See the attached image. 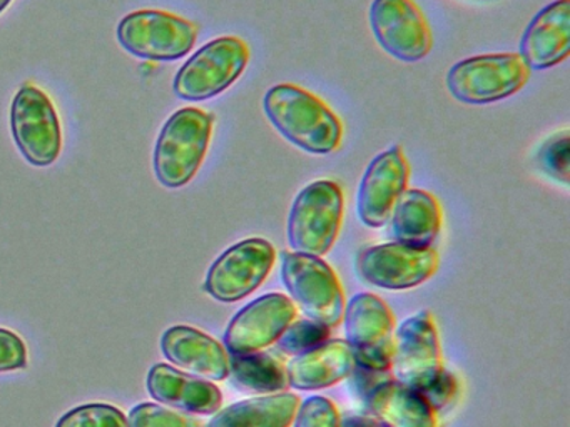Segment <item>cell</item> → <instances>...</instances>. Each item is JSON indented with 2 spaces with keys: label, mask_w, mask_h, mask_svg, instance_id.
I'll return each instance as SVG.
<instances>
[{
  "label": "cell",
  "mask_w": 570,
  "mask_h": 427,
  "mask_svg": "<svg viewBox=\"0 0 570 427\" xmlns=\"http://www.w3.org/2000/svg\"><path fill=\"white\" fill-rule=\"evenodd\" d=\"M263 110L272 126L305 152L326 156L342 146V120L328 103L303 87L295 83L269 87Z\"/></svg>",
  "instance_id": "cell-1"
},
{
  "label": "cell",
  "mask_w": 570,
  "mask_h": 427,
  "mask_svg": "<svg viewBox=\"0 0 570 427\" xmlns=\"http://www.w3.org/2000/svg\"><path fill=\"white\" fill-rule=\"evenodd\" d=\"M345 197L338 182L320 179L299 190L288 214L286 237L293 252L323 257L342 229Z\"/></svg>",
  "instance_id": "cell-2"
},
{
  "label": "cell",
  "mask_w": 570,
  "mask_h": 427,
  "mask_svg": "<svg viewBox=\"0 0 570 427\" xmlns=\"http://www.w3.org/2000/svg\"><path fill=\"white\" fill-rule=\"evenodd\" d=\"M215 116L186 107L169 117L155 147V173L169 189L186 186L198 173L209 142Z\"/></svg>",
  "instance_id": "cell-3"
},
{
  "label": "cell",
  "mask_w": 570,
  "mask_h": 427,
  "mask_svg": "<svg viewBox=\"0 0 570 427\" xmlns=\"http://www.w3.org/2000/svg\"><path fill=\"white\" fill-rule=\"evenodd\" d=\"M530 70L517 52L482 53L453 63L446 89L466 106H487L509 99L523 89Z\"/></svg>",
  "instance_id": "cell-4"
},
{
  "label": "cell",
  "mask_w": 570,
  "mask_h": 427,
  "mask_svg": "<svg viewBox=\"0 0 570 427\" xmlns=\"http://www.w3.org/2000/svg\"><path fill=\"white\" fill-rule=\"evenodd\" d=\"M282 280L293 304L313 322L340 326L345 314V292L338 276L322 257L283 252Z\"/></svg>",
  "instance_id": "cell-5"
},
{
  "label": "cell",
  "mask_w": 570,
  "mask_h": 427,
  "mask_svg": "<svg viewBox=\"0 0 570 427\" xmlns=\"http://www.w3.org/2000/svg\"><path fill=\"white\" fill-rule=\"evenodd\" d=\"M252 50L245 40L235 36L218 37L193 53L175 77L179 99L199 100L219 96L245 72Z\"/></svg>",
  "instance_id": "cell-6"
},
{
  "label": "cell",
  "mask_w": 570,
  "mask_h": 427,
  "mask_svg": "<svg viewBox=\"0 0 570 427\" xmlns=\"http://www.w3.org/2000/svg\"><path fill=\"white\" fill-rule=\"evenodd\" d=\"M118 39L129 53L141 59L176 60L191 52L198 26L163 10H138L119 22Z\"/></svg>",
  "instance_id": "cell-7"
},
{
  "label": "cell",
  "mask_w": 570,
  "mask_h": 427,
  "mask_svg": "<svg viewBox=\"0 0 570 427\" xmlns=\"http://www.w3.org/2000/svg\"><path fill=\"white\" fill-rule=\"evenodd\" d=\"M11 126L19 150L32 166H51L61 156V122L48 93L39 87L26 83L16 93Z\"/></svg>",
  "instance_id": "cell-8"
},
{
  "label": "cell",
  "mask_w": 570,
  "mask_h": 427,
  "mask_svg": "<svg viewBox=\"0 0 570 427\" xmlns=\"http://www.w3.org/2000/svg\"><path fill=\"white\" fill-rule=\"evenodd\" d=\"M443 369L442 342L435 319L429 310H420L396 329L390 374L403 386L422 390Z\"/></svg>",
  "instance_id": "cell-9"
},
{
  "label": "cell",
  "mask_w": 570,
  "mask_h": 427,
  "mask_svg": "<svg viewBox=\"0 0 570 427\" xmlns=\"http://www.w3.org/2000/svg\"><path fill=\"white\" fill-rule=\"evenodd\" d=\"M276 250L262 237L242 240L226 249L206 274L205 290L219 302H236L255 292L272 272Z\"/></svg>",
  "instance_id": "cell-10"
},
{
  "label": "cell",
  "mask_w": 570,
  "mask_h": 427,
  "mask_svg": "<svg viewBox=\"0 0 570 427\" xmlns=\"http://www.w3.org/2000/svg\"><path fill=\"white\" fill-rule=\"evenodd\" d=\"M440 266L439 250L433 246L386 242L360 250L356 269L366 282L390 290H405L426 282Z\"/></svg>",
  "instance_id": "cell-11"
},
{
  "label": "cell",
  "mask_w": 570,
  "mask_h": 427,
  "mask_svg": "<svg viewBox=\"0 0 570 427\" xmlns=\"http://www.w3.org/2000/svg\"><path fill=\"white\" fill-rule=\"evenodd\" d=\"M346 342L355 363L373 370H390L395 339V317L375 294H356L343 314Z\"/></svg>",
  "instance_id": "cell-12"
},
{
  "label": "cell",
  "mask_w": 570,
  "mask_h": 427,
  "mask_svg": "<svg viewBox=\"0 0 570 427\" xmlns=\"http://www.w3.org/2000/svg\"><path fill=\"white\" fill-rule=\"evenodd\" d=\"M368 19L376 42L393 59L419 62L432 52V27L415 0H373Z\"/></svg>",
  "instance_id": "cell-13"
},
{
  "label": "cell",
  "mask_w": 570,
  "mask_h": 427,
  "mask_svg": "<svg viewBox=\"0 0 570 427\" xmlns=\"http://www.w3.org/2000/svg\"><path fill=\"white\" fill-rule=\"evenodd\" d=\"M298 316L285 294L269 292L243 307L226 327L225 347L232 356L262 352L292 326Z\"/></svg>",
  "instance_id": "cell-14"
},
{
  "label": "cell",
  "mask_w": 570,
  "mask_h": 427,
  "mask_svg": "<svg viewBox=\"0 0 570 427\" xmlns=\"http://www.w3.org/2000/svg\"><path fill=\"white\" fill-rule=\"evenodd\" d=\"M409 180L410 163L402 146H392L373 157L356 193L360 220L372 229L385 226L400 197L409 189Z\"/></svg>",
  "instance_id": "cell-15"
},
{
  "label": "cell",
  "mask_w": 570,
  "mask_h": 427,
  "mask_svg": "<svg viewBox=\"0 0 570 427\" xmlns=\"http://www.w3.org/2000/svg\"><path fill=\"white\" fill-rule=\"evenodd\" d=\"M570 53V0L540 9L523 30L519 56L529 70L559 66Z\"/></svg>",
  "instance_id": "cell-16"
},
{
  "label": "cell",
  "mask_w": 570,
  "mask_h": 427,
  "mask_svg": "<svg viewBox=\"0 0 570 427\" xmlns=\"http://www.w3.org/2000/svg\"><path fill=\"white\" fill-rule=\"evenodd\" d=\"M161 349L166 359L196 377L206 380H225L229 377L226 347L195 327H169L163 334Z\"/></svg>",
  "instance_id": "cell-17"
},
{
  "label": "cell",
  "mask_w": 570,
  "mask_h": 427,
  "mask_svg": "<svg viewBox=\"0 0 570 427\" xmlns=\"http://www.w3.org/2000/svg\"><path fill=\"white\" fill-rule=\"evenodd\" d=\"M355 364L346 340L328 339L289 360L286 366L288 386L298 390L325 389L350 377Z\"/></svg>",
  "instance_id": "cell-18"
},
{
  "label": "cell",
  "mask_w": 570,
  "mask_h": 427,
  "mask_svg": "<svg viewBox=\"0 0 570 427\" xmlns=\"http://www.w3.org/2000/svg\"><path fill=\"white\" fill-rule=\"evenodd\" d=\"M153 399L188 414H216L223 406V394L212 380L189 376L168 364H156L148 374Z\"/></svg>",
  "instance_id": "cell-19"
},
{
  "label": "cell",
  "mask_w": 570,
  "mask_h": 427,
  "mask_svg": "<svg viewBox=\"0 0 570 427\" xmlns=\"http://www.w3.org/2000/svg\"><path fill=\"white\" fill-rule=\"evenodd\" d=\"M365 404L382 427H439L436 413L422 393L392 377L373 387Z\"/></svg>",
  "instance_id": "cell-20"
},
{
  "label": "cell",
  "mask_w": 570,
  "mask_h": 427,
  "mask_svg": "<svg viewBox=\"0 0 570 427\" xmlns=\"http://www.w3.org/2000/svg\"><path fill=\"white\" fill-rule=\"evenodd\" d=\"M442 226V206L426 190L406 189L392 212V237L396 242L432 246Z\"/></svg>",
  "instance_id": "cell-21"
},
{
  "label": "cell",
  "mask_w": 570,
  "mask_h": 427,
  "mask_svg": "<svg viewBox=\"0 0 570 427\" xmlns=\"http://www.w3.org/2000/svg\"><path fill=\"white\" fill-rule=\"evenodd\" d=\"M298 407L296 394H266L218 410L206 427H289Z\"/></svg>",
  "instance_id": "cell-22"
},
{
  "label": "cell",
  "mask_w": 570,
  "mask_h": 427,
  "mask_svg": "<svg viewBox=\"0 0 570 427\" xmlns=\"http://www.w3.org/2000/svg\"><path fill=\"white\" fill-rule=\"evenodd\" d=\"M229 376L235 384L252 393L276 394L288 386L285 364L265 350L229 356Z\"/></svg>",
  "instance_id": "cell-23"
},
{
  "label": "cell",
  "mask_w": 570,
  "mask_h": 427,
  "mask_svg": "<svg viewBox=\"0 0 570 427\" xmlns=\"http://www.w3.org/2000/svg\"><path fill=\"white\" fill-rule=\"evenodd\" d=\"M535 163L547 177L569 186L570 182V130L550 133L535 153Z\"/></svg>",
  "instance_id": "cell-24"
},
{
  "label": "cell",
  "mask_w": 570,
  "mask_h": 427,
  "mask_svg": "<svg viewBox=\"0 0 570 427\" xmlns=\"http://www.w3.org/2000/svg\"><path fill=\"white\" fill-rule=\"evenodd\" d=\"M56 427H129L128 417L109 404H86L69 410Z\"/></svg>",
  "instance_id": "cell-25"
},
{
  "label": "cell",
  "mask_w": 570,
  "mask_h": 427,
  "mask_svg": "<svg viewBox=\"0 0 570 427\" xmlns=\"http://www.w3.org/2000/svg\"><path fill=\"white\" fill-rule=\"evenodd\" d=\"M129 427H203L196 417L175 413L155 403L132 407L128 416Z\"/></svg>",
  "instance_id": "cell-26"
},
{
  "label": "cell",
  "mask_w": 570,
  "mask_h": 427,
  "mask_svg": "<svg viewBox=\"0 0 570 427\" xmlns=\"http://www.w3.org/2000/svg\"><path fill=\"white\" fill-rule=\"evenodd\" d=\"M330 327L322 324L313 322V320H295L288 329L285 330L278 339V347L282 352L296 354L305 352L318 344L330 339Z\"/></svg>",
  "instance_id": "cell-27"
},
{
  "label": "cell",
  "mask_w": 570,
  "mask_h": 427,
  "mask_svg": "<svg viewBox=\"0 0 570 427\" xmlns=\"http://www.w3.org/2000/svg\"><path fill=\"white\" fill-rule=\"evenodd\" d=\"M293 427H342V417L335 404L323 396H312L303 400L296 410Z\"/></svg>",
  "instance_id": "cell-28"
},
{
  "label": "cell",
  "mask_w": 570,
  "mask_h": 427,
  "mask_svg": "<svg viewBox=\"0 0 570 427\" xmlns=\"http://www.w3.org/2000/svg\"><path fill=\"white\" fill-rule=\"evenodd\" d=\"M28 366V349L24 340L12 330L0 327V373L24 369Z\"/></svg>",
  "instance_id": "cell-29"
},
{
  "label": "cell",
  "mask_w": 570,
  "mask_h": 427,
  "mask_svg": "<svg viewBox=\"0 0 570 427\" xmlns=\"http://www.w3.org/2000/svg\"><path fill=\"white\" fill-rule=\"evenodd\" d=\"M419 393H422L426 403L436 413V410L445 409L455 400L456 394H459V380H456L455 374L443 369L433 383H430L425 389L419 390Z\"/></svg>",
  "instance_id": "cell-30"
},
{
  "label": "cell",
  "mask_w": 570,
  "mask_h": 427,
  "mask_svg": "<svg viewBox=\"0 0 570 427\" xmlns=\"http://www.w3.org/2000/svg\"><path fill=\"white\" fill-rule=\"evenodd\" d=\"M342 427H382L372 416H345Z\"/></svg>",
  "instance_id": "cell-31"
},
{
  "label": "cell",
  "mask_w": 570,
  "mask_h": 427,
  "mask_svg": "<svg viewBox=\"0 0 570 427\" xmlns=\"http://www.w3.org/2000/svg\"><path fill=\"white\" fill-rule=\"evenodd\" d=\"M12 0H0V13H2V10L6 9V7L9 6V3H11Z\"/></svg>",
  "instance_id": "cell-32"
}]
</instances>
